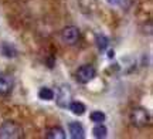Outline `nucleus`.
Returning a JSON list of instances; mask_svg holds the SVG:
<instances>
[{"label":"nucleus","mask_w":153,"mask_h":139,"mask_svg":"<svg viewBox=\"0 0 153 139\" xmlns=\"http://www.w3.org/2000/svg\"><path fill=\"white\" fill-rule=\"evenodd\" d=\"M22 136V128L13 121H4L0 125V139H13Z\"/></svg>","instance_id":"1"},{"label":"nucleus","mask_w":153,"mask_h":139,"mask_svg":"<svg viewBox=\"0 0 153 139\" xmlns=\"http://www.w3.org/2000/svg\"><path fill=\"white\" fill-rule=\"evenodd\" d=\"M79 28L75 26H67L65 28H62L61 31V40L68 45H74L79 40Z\"/></svg>","instance_id":"4"},{"label":"nucleus","mask_w":153,"mask_h":139,"mask_svg":"<svg viewBox=\"0 0 153 139\" xmlns=\"http://www.w3.org/2000/svg\"><path fill=\"white\" fill-rule=\"evenodd\" d=\"M108 57H109V58H112V57H114V51H109V53H108Z\"/></svg>","instance_id":"15"},{"label":"nucleus","mask_w":153,"mask_h":139,"mask_svg":"<svg viewBox=\"0 0 153 139\" xmlns=\"http://www.w3.org/2000/svg\"><path fill=\"white\" fill-rule=\"evenodd\" d=\"M95 43H97V47H98L99 51H104V50H106V47L109 44V40L104 34H98L97 39H95Z\"/></svg>","instance_id":"12"},{"label":"nucleus","mask_w":153,"mask_h":139,"mask_svg":"<svg viewBox=\"0 0 153 139\" xmlns=\"http://www.w3.org/2000/svg\"><path fill=\"white\" fill-rule=\"evenodd\" d=\"M47 139H64L65 138V131L61 126H53L47 131Z\"/></svg>","instance_id":"8"},{"label":"nucleus","mask_w":153,"mask_h":139,"mask_svg":"<svg viewBox=\"0 0 153 139\" xmlns=\"http://www.w3.org/2000/svg\"><path fill=\"white\" fill-rule=\"evenodd\" d=\"M68 131L72 139H84L85 138V131L82 128V125L79 122H70L68 125Z\"/></svg>","instance_id":"7"},{"label":"nucleus","mask_w":153,"mask_h":139,"mask_svg":"<svg viewBox=\"0 0 153 139\" xmlns=\"http://www.w3.org/2000/svg\"><path fill=\"white\" fill-rule=\"evenodd\" d=\"M68 108H70V111H71L74 115H78V117L84 115L85 111H87L85 105H84L82 102H79V101H71L70 105H68Z\"/></svg>","instance_id":"9"},{"label":"nucleus","mask_w":153,"mask_h":139,"mask_svg":"<svg viewBox=\"0 0 153 139\" xmlns=\"http://www.w3.org/2000/svg\"><path fill=\"white\" fill-rule=\"evenodd\" d=\"M0 51H1V54L4 57H7V58H13V57H16V54H17V50L11 44H9V43H1Z\"/></svg>","instance_id":"10"},{"label":"nucleus","mask_w":153,"mask_h":139,"mask_svg":"<svg viewBox=\"0 0 153 139\" xmlns=\"http://www.w3.org/2000/svg\"><path fill=\"white\" fill-rule=\"evenodd\" d=\"M92 134L95 138H105L106 136V134H108V129H106V126L105 125H102V123H97V126L92 129Z\"/></svg>","instance_id":"13"},{"label":"nucleus","mask_w":153,"mask_h":139,"mask_svg":"<svg viewBox=\"0 0 153 139\" xmlns=\"http://www.w3.org/2000/svg\"><path fill=\"white\" fill-rule=\"evenodd\" d=\"M95 74H97L95 68L92 65H89V64H85V65H81V67L76 70L75 78L79 84H88L89 81L94 80Z\"/></svg>","instance_id":"3"},{"label":"nucleus","mask_w":153,"mask_h":139,"mask_svg":"<svg viewBox=\"0 0 153 139\" xmlns=\"http://www.w3.org/2000/svg\"><path fill=\"white\" fill-rule=\"evenodd\" d=\"M89 118H91V121L95 123H101L105 121V114L102 111H94L91 112V115H89Z\"/></svg>","instance_id":"14"},{"label":"nucleus","mask_w":153,"mask_h":139,"mask_svg":"<svg viewBox=\"0 0 153 139\" xmlns=\"http://www.w3.org/2000/svg\"><path fill=\"white\" fill-rule=\"evenodd\" d=\"M108 1H109V3H112V4H115V3H118L119 0H108Z\"/></svg>","instance_id":"16"},{"label":"nucleus","mask_w":153,"mask_h":139,"mask_svg":"<svg viewBox=\"0 0 153 139\" xmlns=\"http://www.w3.org/2000/svg\"><path fill=\"white\" fill-rule=\"evenodd\" d=\"M55 98H57V104L58 106L61 108H67V106L70 105V102H71V89L68 85H61L60 88H58V92L57 95H54Z\"/></svg>","instance_id":"5"},{"label":"nucleus","mask_w":153,"mask_h":139,"mask_svg":"<svg viewBox=\"0 0 153 139\" xmlns=\"http://www.w3.org/2000/svg\"><path fill=\"white\" fill-rule=\"evenodd\" d=\"M131 122L132 125H135L137 128H142V126H146L149 122H150V117H149V112L143 108H135L131 111Z\"/></svg>","instance_id":"2"},{"label":"nucleus","mask_w":153,"mask_h":139,"mask_svg":"<svg viewBox=\"0 0 153 139\" xmlns=\"http://www.w3.org/2000/svg\"><path fill=\"white\" fill-rule=\"evenodd\" d=\"M14 87L13 77L9 74H0V95H7Z\"/></svg>","instance_id":"6"},{"label":"nucleus","mask_w":153,"mask_h":139,"mask_svg":"<svg viewBox=\"0 0 153 139\" xmlns=\"http://www.w3.org/2000/svg\"><path fill=\"white\" fill-rule=\"evenodd\" d=\"M38 98L41 101H51L54 100V91L51 88H47V87H43V88H40V91H38Z\"/></svg>","instance_id":"11"}]
</instances>
